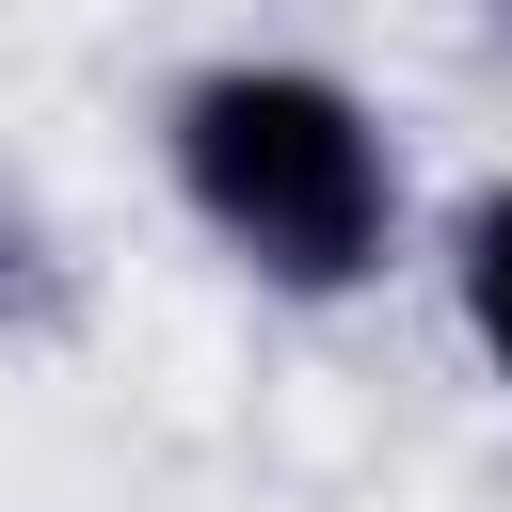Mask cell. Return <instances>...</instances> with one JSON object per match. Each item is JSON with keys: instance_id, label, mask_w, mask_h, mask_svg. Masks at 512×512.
Wrapping results in <instances>:
<instances>
[{"instance_id": "obj_1", "label": "cell", "mask_w": 512, "mask_h": 512, "mask_svg": "<svg viewBox=\"0 0 512 512\" xmlns=\"http://www.w3.org/2000/svg\"><path fill=\"white\" fill-rule=\"evenodd\" d=\"M160 176L256 304H368L416 256V160L384 96L304 48H208L160 96Z\"/></svg>"}, {"instance_id": "obj_2", "label": "cell", "mask_w": 512, "mask_h": 512, "mask_svg": "<svg viewBox=\"0 0 512 512\" xmlns=\"http://www.w3.org/2000/svg\"><path fill=\"white\" fill-rule=\"evenodd\" d=\"M432 288H448V336L480 352V384L512 400V176H480V192L432 224Z\"/></svg>"}, {"instance_id": "obj_3", "label": "cell", "mask_w": 512, "mask_h": 512, "mask_svg": "<svg viewBox=\"0 0 512 512\" xmlns=\"http://www.w3.org/2000/svg\"><path fill=\"white\" fill-rule=\"evenodd\" d=\"M64 320V240H48V208L0 176V336H48Z\"/></svg>"}]
</instances>
